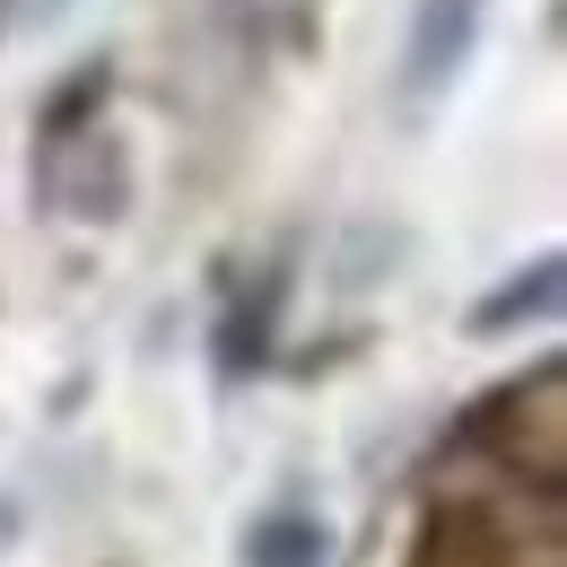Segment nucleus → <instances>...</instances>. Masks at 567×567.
Returning a JSON list of instances; mask_svg holds the SVG:
<instances>
[{
    "instance_id": "obj_1",
    "label": "nucleus",
    "mask_w": 567,
    "mask_h": 567,
    "mask_svg": "<svg viewBox=\"0 0 567 567\" xmlns=\"http://www.w3.org/2000/svg\"><path fill=\"white\" fill-rule=\"evenodd\" d=\"M481 9H489V0H420V18H411V53H402V87H411V96H436L445 79L472 62Z\"/></svg>"
},
{
    "instance_id": "obj_2",
    "label": "nucleus",
    "mask_w": 567,
    "mask_h": 567,
    "mask_svg": "<svg viewBox=\"0 0 567 567\" xmlns=\"http://www.w3.org/2000/svg\"><path fill=\"white\" fill-rule=\"evenodd\" d=\"M245 567H332V533H323L315 515L280 506V515H262V524L245 533Z\"/></svg>"
},
{
    "instance_id": "obj_3",
    "label": "nucleus",
    "mask_w": 567,
    "mask_h": 567,
    "mask_svg": "<svg viewBox=\"0 0 567 567\" xmlns=\"http://www.w3.org/2000/svg\"><path fill=\"white\" fill-rule=\"evenodd\" d=\"M550 297H559V262H542V271H533V306H550ZM515 306H524V288H506L497 306H481V332H497Z\"/></svg>"
},
{
    "instance_id": "obj_4",
    "label": "nucleus",
    "mask_w": 567,
    "mask_h": 567,
    "mask_svg": "<svg viewBox=\"0 0 567 567\" xmlns=\"http://www.w3.org/2000/svg\"><path fill=\"white\" fill-rule=\"evenodd\" d=\"M18 9H27V18H62L71 0H18Z\"/></svg>"
}]
</instances>
